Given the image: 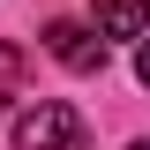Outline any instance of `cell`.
<instances>
[{"label":"cell","mask_w":150,"mask_h":150,"mask_svg":"<svg viewBox=\"0 0 150 150\" xmlns=\"http://www.w3.org/2000/svg\"><path fill=\"white\" fill-rule=\"evenodd\" d=\"M23 68H30V60H23V45H8V38H0V112H8V98H15Z\"/></svg>","instance_id":"cell-4"},{"label":"cell","mask_w":150,"mask_h":150,"mask_svg":"<svg viewBox=\"0 0 150 150\" xmlns=\"http://www.w3.org/2000/svg\"><path fill=\"white\" fill-rule=\"evenodd\" d=\"M135 75H143V83H150V38H143V53H135Z\"/></svg>","instance_id":"cell-5"},{"label":"cell","mask_w":150,"mask_h":150,"mask_svg":"<svg viewBox=\"0 0 150 150\" xmlns=\"http://www.w3.org/2000/svg\"><path fill=\"white\" fill-rule=\"evenodd\" d=\"M45 53H53L60 68H75V75H98V68H105V38L60 15V23H45Z\"/></svg>","instance_id":"cell-2"},{"label":"cell","mask_w":150,"mask_h":150,"mask_svg":"<svg viewBox=\"0 0 150 150\" xmlns=\"http://www.w3.org/2000/svg\"><path fill=\"white\" fill-rule=\"evenodd\" d=\"M98 38H150V0H90Z\"/></svg>","instance_id":"cell-3"},{"label":"cell","mask_w":150,"mask_h":150,"mask_svg":"<svg viewBox=\"0 0 150 150\" xmlns=\"http://www.w3.org/2000/svg\"><path fill=\"white\" fill-rule=\"evenodd\" d=\"M128 150H150V143H128Z\"/></svg>","instance_id":"cell-6"},{"label":"cell","mask_w":150,"mask_h":150,"mask_svg":"<svg viewBox=\"0 0 150 150\" xmlns=\"http://www.w3.org/2000/svg\"><path fill=\"white\" fill-rule=\"evenodd\" d=\"M15 150H90V128H83V112H75V105L38 98V105L15 120Z\"/></svg>","instance_id":"cell-1"}]
</instances>
